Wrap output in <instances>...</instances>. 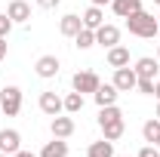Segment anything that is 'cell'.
<instances>
[{"instance_id": "obj_1", "label": "cell", "mask_w": 160, "mask_h": 157, "mask_svg": "<svg viewBox=\"0 0 160 157\" xmlns=\"http://www.w3.org/2000/svg\"><path fill=\"white\" fill-rule=\"evenodd\" d=\"M99 126H102V136L108 139V142H117L123 136V111H120L117 105H105L99 111Z\"/></svg>"}, {"instance_id": "obj_2", "label": "cell", "mask_w": 160, "mask_h": 157, "mask_svg": "<svg viewBox=\"0 0 160 157\" xmlns=\"http://www.w3.org/2000/svg\"><path fill=\"white\" fill-rule=\"evenodd\" d=\"M126 28H129V34H136V37H154L160 31V22L151 16V13H145V9H139V13H132V16H126Z\"/></svg>"}, {"instance_id": "obj_3", "label": "cell", "mask_w": 160, "mask_h": 157, "mask_svg": "<svg viewBox=\"0 0 160 157\" xmlns=\"http://www.w3.org/2000/svg\"><path fill=\"white\" fill-rule=\"evenodd\" d=\"M0 108H3L6 117H16V114L22 111V89H19V86L0 89Z\"/></svg>"}, {"instance_id": "obj_4", "label": "cell", "mask_w": 160, "mask_h": 157, "mask_svg": "<svg viewBox=\"0 0 160 157\" xmlns=\"http://www.w3.org/2000/svg\"><path fill=\"white\" fill-rule=\"evenodd\" d=\"M136 83H139V77H136V68H114V86H117L120 93H132L136 89Z\"/></svg>"}, {"instance_id": "obj_5", "label": "cell", "mask_w": 160, "mask_h": 157, "mask_svg": "<svg viewBox=\"0 0 160 157\" xmlns=\"http://www.w3.org/2000/svg\"><path fill=\"white\" fill-rule=\"evenodd\" d=\"M99 74H92V71H77L74 74V89L77 93H96L99 89Z\"/></svg>"}, {"instance_id": "obj_6", "label": "cell", "mask_w": 160, "mask_h": 157, "mask_svg": "<svg viewBox=\"0 0 160 157\" xmlns=\"http://www.w3.org/2000/svg\"><path fill=\"white\" fill-rule=\"evenodd\" d=\"M117 96H120V89L114 86V83H99V89L92 93V99H96L99 108H105V105H117Z\"/></svg>"}, {"instance_id": "obj_7", "label": "cell", "mask_w": 160, "mask_h": 157, "mask_svg": "<svg viewBox=\"0 0 160 157\" xmlns=\"http://www.w3.org/2000/svg\"><path fill=\"white\" fill-rule=\"evenodd\" d=\"M40 111L49 114V117H56V114L65 111V99H59L56 93H40Z\"/></svg>"}, {"instance_id": "obj_8", "label": "cell", "mask_w": 160, "mask_h": 157, "mask_svg": "<svg viewBox=\"0 0 160 157\" xmlns=\"http://www.w3.org/2000/svg\"><path fill=\"white\" fill-rule=\"evenodd\" d=\"M96 43H102V46H117L120 43V28L117 25H102V28H96Z\"/></svg>"}, {"instance_id": "obj_9", "label": "cell", "mask_w": 160, "mask_h": 157, "mask_svg": "<svg viewBox=\"0 0 160 157\" xmlns=\"http://www.w3.org/2000/svg\"><path fill=\"white\" fill-rule=\"evenodd\" d=\"M19 148H22V136L16 129H0V151H3V154L12 157Z\"/></svg>"}, {"instance_id": "obj_10", "label": "cell", "mask_w": 160, "mask_h": 157, "mask_svg": "<svg viewBox=\"0 0 160 157\" xmlns=\"http://www.w3.org/2000/svg\"><path fill=\"white\" fill-rule=\"evenodd\" d=\"M34 71H37V77H43V80L56 77V74H59V59H56V56H40L37 65H34Z\"/></svg>"}, {"instance_id": "obj_11", "label": "cell", "mask_w": 160, "mask_h": 157, "mask_svg": "<svg viewBox=\"0 0 160 157\" xmlns=\"http://www.w3.org/2000/svg\"><path fill=\"white\" fill-rule=\"evenodd\" d=\"M6 16L16 22V25H22V22H28V19H31V6H28L25 0H12V3L6 6Z\"/></svg>"}, {"instance_id": "obj_12", "label": "cell", "mask_w": 160, "mask_h": 157, "mask_svg": "<svg viewBox=\"0 0 160 157\" xmlns=\"http://www.w3.org/2000/svg\"><path fill=\"white\" fill-rule=\"evenodd\" d=\"M157 71H160V62H157V59H151V56H145V59L136 62V77H148V80H154V77H157Z\"/></svg>"}, {"instance_id": "obj_13", "label": "cell", "mask_w": 160, "mask_h": 157, "mask_svg": "<svg viewBox=\"0 0 160 157\" xmlns=\"http://www.w3.org/2000/svg\"><path fill=\"white\" fill-rule=\"evenodd\" d=\"M49 129H52V136H56V139H68L71 133H74V120L56 114V117H52V123H49Z\"/></svg>"}, {"instance_id": "obj_14", "label": "cell", "mask_w": 160, "mask_h": 157, "mask_svg": "<svg viewBox=\"0 0 160 157\" xmlns=\"http://www.w3.org/2000/svg\"><path fill=\"white\" fill-rule=\"evenodd\" d=\"M111 9H114V16L126 19V16H132V13L142 9V0H111Z\"/></svg>"}, {"instance_id": "obj_15", "label": "cell", "mask_w": 160, "mask_h": 157, "mask_svg": "<svg viewBox=\"0 0 160 157\" xmlns=\"http://www.w3.org/2000/svg\"><path fill=\"white\" fill-rule=\"evenodd\" d=\"M108 65H111V68H126V65H129V49H126V46H111V49H108Z\"/></svg>"}, {"instance_id": "obj_16", "label": "cell", "mask_w": 160, "mask_h": 157, "mask_svg": "<svg viewBox=\"0 0 160 157\" xmlns=\"http://www.w3.org/2000/svg\"><path fill=\"white\" fill-rule=\"evenodd\" d=\"M80 19H83V28H92V31H96V28L105 25V13H102V6H89Z\"/></svg>"}, {"instance_id": "obj_17", "label": "cell", "mask_w": 160, "mask_h": 157, "mask_svg": "<svg viewBox=\"0 0 160 157\" xmlns=\"http://www.w3.org/2000/svg\"><path fill=\"white\" fill-rule=\"evenodd\" d=\"M80 28H83V19H80V16H65V19L59 22V31L65 37H77Z\"/></svg>"}, {"instance_id": "obj_18", "label": "cell", "mask_w": 160, "mask_h": 157, "mask_svg": "<svg viewBox=\"0 0 160 157\" xmlns=\"http://www.w3.org/2000/svg\"><path fill=\"white\" fill-rule=\"evenodd\" d=\"M86 157H114V142H108V139L92 142L89 151H86Z\"/></svg>"}, {"instance_id": "obj_19", "label": "cell", "mask_w": 160, "mask_h": 157, "mask_svg": "<svg viewBox=\"0 0 160 157\" xmlns=\"http://www.w3.org/2000/svg\"><path fill=\"white\" fill-rule=\"evenodd\" d=\"M40 157H68V142H62V139L46 142L43 151H40Z\"/></svg>"}, {"instance_id": "obj_20", "label": "cell", "mask_w": 160, "mask_h": 157, "mask_svg": "<svg viewBox=\"0 0 160 157\" xmlns=\"http://www.w3.org/2000/svg\"><path fill=\"white\" fill-rule=\"evenodd\" d=\"M74 43H77L80 49H89V46H96V31H92V28H80L77 37H74Z\"/></svg>"}, {"instance_id": "obj_21", "label": "cell", "mask_w": 160, "mask_h": 157, "mask_svg": "<svg viewBox=\"0 0 160 157\" xmlns=\"http://www.w3.org/2000/svg\"><path fill=\"white\" fill-rule=\"evenodd\" d=\"M142 136H145V142H151V145H154V142L160 139V120H157V117L148 120V123L142 126Z\"/></svg>"}, {"instance_id": "obj_22", "label": "cell", "mask_w": 160, "mask_h": 157, "mask_svg": "<svg viewBox=\"0 0 160 157\" xmlns=\"http://www.w3.org/2000/svg\"><path fill=\"white\" fill-rule=\"evenodd\" d=\"M65 111H68V114H77V111H83V93H77V89H74L71 96L65 99Z\"/></svg>"}, {"instance_id": "obj_23", "label": "cell", "mask_w": 160, "mask_h": 157, "mask_svg": "<svg viewBox=\"0 0 160 157\" xmlns=\"http://www.w3.org/2000/svg\"><path fill=\"white\" fill-rule=\"evenodd\" d=\"M136 89H139V93H145V96H154V80H148V77H139Z\"/></svg>"}, {"instance_id": "obj_24", "label": "cell", "mask_w": 160, "mask_h": 157, "mask_svg": "<svg viewBox=\"0 0 160 157\" xmlns=\"http://www.w3.org/2000/svg\"><path fill=\"white\" fill-rule=\"evenodd\" d=\"M12 25H16V22L9 19V16H6V13H0V37H6V34H9V31H12Z\"/></svg>"}, {"instance_id": "obj_25", "label": "cell", "mask_w": 160, "mask_h": 157, "mask_svg": "<svg viewBox=\"0 0 160 157\" xmlns=\"http://www.w3.org/2000/svg\"><path fill=\"white\" fill-rule=\"evenodd\" d=\"M139 157H160V148L157 145H145V148L139 151Z\"/></svg>"}, {"instance_id": "obj_26", "label": "cell", "mask_w": 160, "mask_h": 157, "mask_svg": "<svg viewBox=\"0 0 160 157\" xmlns=\"http://www.w3.org/2000/svg\"><path fill=\"white\" fill-rule=\"evenodd\" d=\"M37 6H43V9H56L59 0H37Z\"/></svg>"}, {"instance_id": "obj_27", "label": "cell", "mask_w": 160, "mask_h": 157, "mask_svg": "<svg viewBox=\"0 0 160 157\" xmlns=\"http://www.w3.org/2000/svg\"><path fill=\"white\" fill-rule=\"evenodd\" d=\"M6 59V37H0V62Z\"/></svg>"}, {"instance_id": "obj_28", "label": "cell", "mask_w": 160, "mask_h": 157, "mask_svg": "<svg viewBox=\"0 0 160 157\" xmlns=\"http://www.w3.org/2000/svg\"><path fill=\"white\" fill-rule=\"evenodd\" d=\"M12 157H40V154H31V151H22V148H19V151H16Z\"/></svg>"}, {"instance_id": "obj_29", "label": "cell", "mask_w": 160, "mask_h": 157, "mask_svg": "<svg viewBox=\"0 0 160 157\" xmlns=\"http://www.w3.org/2000/svg\"><path fill=\"white\" fill-rule=\"evenodd\" d=\"M92 6H105V3H111V0H89Z\"/></svg>"}, {"instance_id": "obj_30", "label": "cell", "mask_w": 160, "mask_h": 157, "mask_svg": "<svg viewBox=\"0 0 160 157\" xmlns=\"http://www.w3.org/2000/svg\"><path fill=\"white\" fill-rule=\"evenodd\" d=\"M154 96L160 99V80H157V83H154Z\"/></svg>"}, {"instance_id": "obj_31", "label": "cell", "mask_w": 160, "mask_h": 157, "mask_svg": "<svg viewBox=\"0 0 160 157\" xmlns=\"http://www.w3.org/2000/svg\"><path fill=\"white\" fill-rule=\"evenodd\" d=\"M154 117H157V120H160V105H157V114H154Z\"/></svg>"}, {"instance_id": "obj_32", "label": "cell", "mask_w": 160, "mask_h": 157, "mask_svg": "<svg viewBox=\"0 0 160 157\" xmlns=\"http://www.w3.org/2000/svg\"><path fill=\"white\" fill-rule=\"evenodd\" d=\"M157 62H160V43H157Z\"/></svg>"}, {"instance_id": "obj_33", "label": "cell", "mask_w": 160, "mask_h": 157, "mask_svg": "<svg viewBox=\"0 0 160 157\" xmlns=\"http://www.w3.org/2000/svg\"><path fill=\"white\" fill-rule=\"evenodd\" d=\"M154 145H157V148H160V139H157V142H154Z\"/></svg>"}, {"instance_id": "obj_34", "label": "cell", "mask_w": 160, "mask_h": 157, "mask_svg": "<svg viewBox=\"0 0 160 157\" xmlns=\"http://www.w3.org/2000/svg\"><path fill=\"white\" fill-rule=\"evenodd\" d=\"M0 157H9V154H3V151H0Z\"/></svg>"}, {"instance_id": "obj_35", "label": "cell", "mask_w": 160, "mask_h": 157, "mask_svg": "<svg viewBox=\"0 0 160 157\" xmlns=\"http://www.w3.org/2000/svg\"><path fill=\"white\" fill-rule=\"evenodd\" d=\"M154 3H160V0H154Z\"/></svg>"}, {"instance_id": "obj_36", "label": "cell", "mask_w": 160, "mask_h": 157, "mask_svg": "<svg viewBox=\"0 0 160 157\" xmlns=\"http://www.w3.org/2000/svg\"><path fill=\"white\" fill-rule=\"evenodd\" d=\"M114 157H117V154H114Z\"/></svg>"}, {"instance_id": "obj_37", "label": "cell", "mask_w": 160, "mask_h": 157, "mask_svg": "<svg viewBox=\"0 0 160 157\" xmlns=\"http://www.w3.org/2000/svg\"><path fill=\"white\" fill-rule=\"evenodd\" d=\"M157 22H160V19H157Z\"/></svg>"}]
</instances>
